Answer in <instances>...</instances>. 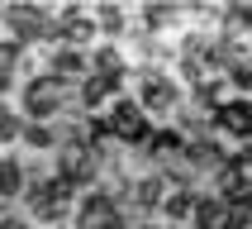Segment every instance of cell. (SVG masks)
Masks as SVG:
<instances>
[{"label": "cell", "mask_w": 252, "mask_h": 229, "mask_svg": "<svg viewBox=\"0 0 252 229\" xmlns=\"http://www.w3.org/2000/svg\"><path fill=\"white\" fill-rule=\"evenodd\" d=\"M176 229H181V225H176Z\"/></svg>", "instance_id": "ac0fdd59"}, {"label": "cell", "mask_w": 252, "mask_h": 229, "mask_svg": "<svg viewBox=\"0 0 252 229\" xmlns=\"http://www.w3.org/2000/svg\"><path fill=\"white\" fill-rule=\"evenodd\" d=\"M19 182H24V172H19V162H0V200H10V196H19Z\"/></svg>", "instance_id": "52a82bcc"}, {"label": "cell", "mask_w": 252, "mask_h": 229, "mask_svg": "<svg viewBox=\"0 0 252 229\" xmlns=\"http://www.w3.org/2000/svg\"><path fill=\"white\" fill-rule=\"evenodd\" d=\"M14 134H19V119L10 110H0V139H14Z\"/></svg>", "instance_id": "4fadbf2b"}, {"label": "cell", "mask_w": 252, "mask_h": 229, "mask_svg": "<svg viewBox=\"0 0 252 229\" xmlns=\"http://www.w3.org/2000/svg\"><path fill=\"white\" fill-rule=\"evenodd\" d=\"M110 134H114V139H124V143H143V139H148V114H143L138 100H114Z\"/></svg>", "instance_id": "6da1fadb"}, {"label": "cell", "mask_w": 252, "mask_h": 229, "mask_svg": "<svg viewBox=\"0 0 252 229\" xmlns=\"http://www.w3.org/2000/svg\"><path fill=\"white\" fill-rule=\"evenodd\" d=\"M153 148H157L162 157H167V153H176V148H181V134H157V139H153Z\"/></svg>", "instance_id": "7c38bea8"}, {"label": "cell", "mask_w": 252, "mask_h": 229, "mask_svg": "<svg viewBox=\"0 0 252 229\" xmlns=\"http://www.w3.org/2000/svg\"><path fill=\"white\" fill-rule=\"evenodd\" d=\"M219 129L238 134V139H252V100H228V105H219Z\"/></svg>", "instance_id": "277c9868"}, {"label": "cell", "mask_w": 252, "mask_h": 229, "mask_svg": "<svg viewBox=\"0 0 252 229\" xmlns=\"http://www.w3.org/2000/svg\"><path fill=\"white\" fill-rule=\"evenodd\" d=\"M29 205H33V215H43V220H57V215L71 205V186L62 182V177H48V182H38L29 191Z\"/></svg>", "instance_id": "7a4b0ae2"}, {"label": "cell", "mask_w": 252, "mask_h": 229, "mask_svg": "<svg viewBox=\"0 0 252 229\" xmlns=\"http://www.w3.org/2000/svg\"><path fill=\"white\" fill-rule=\"evenodd\" d=\"M114 229H124V225H114Z\"/></svg>", "instance_id": "e0dca14e"}, {"label": "cell", "mask_w": 252, "mask_h": 229, "mask_svg": "<svg viewBox=\"0 0 252 229\" xmlns=\"http://www.w3.org/2000/svg\"><path fill=\"white\" fill-rule=\"evenodd\" d=\"M171 100H176V86L167 76H148L143 81V105H153V110H167Z\"/></svg>", "instance_id": "5b68a950"}, {"label": "cell", "mask_w": 252, "mask_h": 229, "mask_svg": "<svg viewBox=\"0 0 252 229\" xmlns=\"http://www.w3.org/2000/svg\"><path fill=\"white\" fill-rule=\"evenodd\" d=\"M167 215H171V220L195 215V196H190V191H176V196H167Z\"/></svg>", "instance_id": "30bf717a"}, {"label": "cell", "mask_w": 252, "mask_h": 229, "mask_svg": "<svg viewBox=\"0 0 252 229\" xmlns=\"http://www.w3.org/2000/svg\"><path fill=\"white\" fill-rule=\"evenodd\" d=\"M114 86H119V76H114V72H95V76L81 86V100H86V105H100V100L114 96Z\"/></svg>", "instance_id": "8992f818"}, {"label": "cell", "mask_w": 252, "mask_h": 229, "mask_svg": "<svg viewBox=\"0 0 252 229\" xmlns=\"http://www.w3.org/2000/svg\"><path fill=\"white\" fill-rule=\"evenodd\" d=\"M190 157H195V162H214V157H219V148H214V143H195V148H190Z\"/></svg>", "instance_id": "5bb4252c"}, {"label": "cell", "mask_w": 252, "mask_h": 229, "mask_svg": "<svg viewBox=\"0 0 252 229\" xmlns=\"http://www.w3.org/2000/svg\"><path fill=\"white\" fill-rule=\"evenodd\" d=\"M5 19H10V24L19 29L24 38H33V34H38V29H43V14H38V10H10V14H5Z\"/></svg>", "instance_id": "9c48e42d"}, {"label": "cell", "mask_w": 252, "mask_h": 229, "mask_svg": "<svg viewBox=\"0 0 252 229\" xmlns=\"http://www.w3.org/2000/svg\"><path fill=\"white\" fill-rule=\"evenodd\" d=\"M0 229H24V220H5V225H0Z\"/></svg>", "instance_id": "2e32d148"}, {"label": "cell", "mask_w": 252, "mask_h": 229, "mask_svg": "<svg viewBox=\"0 0 252 229\" xmlns=\"http://www.w3.org/2000/svg\"><path fill=\"white\" fill-rule=\"evenodd\" d=\"M62 91H67V86L57 81V76H43V81H33L24 91V110L29 114H53L57 105H62Z\"/></svg>", "instance_id": "3957f363"}, {"label": "cell", "mask_w": 252, "mask_h": 229, "mask_svg": "<svg viewBox=\"0 0 252 229\" xmlns=\"http://www.w3.org/2000/svg\"><path fill=\"white\" fill-rule=\"evenodd\" d=\"M19 134H24V139L33 143V148H53V134H48L43 124H29V129H19Z\"/></svg>", "instance_id": "8fae6325"}, {"label": "cell", "mask_w": 252, "mask_h": 229, "mask_svg": "<svg viewBox=\"0 0 252 229\" xmlns=\"http://www.w3.org/2000/svg\"><path fill=\"white\" fill-rule=\"evenodd\" d=\"M138 200H143V205H157V182H143L138 186Z\"/></svg>", "instance_id": "9a60e30c"}, {"label": "cell", "mask_w": 252, "mask_h": 229, "mask_svg": "<svg viewBox=\"0 0 252 229\" xmlns=\"http://www.w3.org/2000/svg\"><path fill=\"white\" fill-rule=\"evenodd\" d=\"M81 72H86V57L81 53H71V48H67V53H57V81H62V86H67L71 76H81Z\"/></svg>", "instance_id": "ba28073f"}]
</instances>
